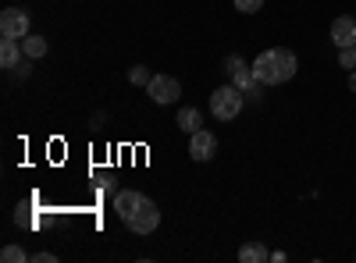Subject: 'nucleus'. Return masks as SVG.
<instances>
[{"label": "nucleus", "instance_id": "14", "mask_svg": "<svg viewBox=\"0 0 356 263\" xmlns=\"http://www.w3.org/2000/svg\"><path fill=\"white\" fill-rule=\"evenodd\" d=\"M150 78H154V75H150V71H146L143 65H136V68H129V82H132V85H150Z\"/></svg>", "mask_w": 356, "mask_h": 263}, {"label": "nucleus", "instance_id": "8", "mask_svg": "<svg viewBox=\"0 0 356 263\" xmlns=\"http://www.w3.org/2000/svg\"><path fill=\"white\" fill-rule=\"evenodd\" d=\"M22 46H18V40H0V65H4L8 71H15L18 65H22Z\"/></svg>", "mask_w": 356, "mask_h": 263}, {"label": "nucleus", "instance_id": "15", "mask_svg": "<svg viewBox=\"0 0 356 263\" xmlns=\"http://www.w3.org/2000/svg\"><path fill=\"white\" fill-rule=\"evenodd\" d=\"M264 8V0H235V11H243V15H257Z\"/></svg>", "mask_w": 356, "mask_h": 263}, {"label": "nucleus", "instance_id": "2", "mask_svg": "<svg viewBox=\"0 0 356 263\" xmlns=\"http://www.w3.org/2000/svg\"><path fill=\"white\" fill-rule=\"evenodd\" d=\"M257 82L260 85H282L296 75V68H300V61H296V53L285 50V46H271V50H264L257 53V61L250 65Z\"/></svg>", "mask_w": 356, "mask_h": 263}, {"label": "nucleus", "instance_id": "3", "mask_svg": "<svg viewBox=\"0 0 356 263\" xmlns=\"http://www.w3.org/2000/svg\"><path fill=\"white\" fill-rule=\"evenodd\" d=\"M243 90L239 85H221V90L211 93V114L218 121H232V118H239V110H243Z\"/></svg>", "mask_w": 356, "mask_h": 263}, {"label": "nucleus", "instance_id": "12", "mask_svg": "<svg viewBox=\"0 0 356 263\" xmlns=\"http://www.w3.org/2000/svg\"><path fill=\"white\" fill-rule=\"evenodd\" d=\"M232 85H239L243 93H250L253 85H257V75H253V68H239V71L232 75Z\"/></svg>", "mask_w": 356, "mask_h": 263}, {"label": "nucleus", "instance_id": "6", "mask_svg": "<svg viewBox=\"0 0 356 263\" xmlns=\"http://www.w3.org/2000/svg\"><path fill=\"white\" fill-rule=\"evenodd\" d=\"M214 153H218V135H214V132L200 128V132L189 135V157H193V160L203 164V160H211Z\"/></svg>", "mask_w": 356, "mask_h": 263}, {"label": "nucleus", "instance_id": "11", "mask_svg": "<svg viewBox=\"0 0 356 263\" xmlns=\"http://www.w3.org/2000/svg\"><path fill=\"white\" fill-rule=\"evenodd\" d=\"M239 260H243V263H264V260H271V253H267L260 242H246V246L239 249Z\"/></svg>", "mask_w": 356, "mask_h": 263}, {"label": "nucleus", "instance_id": "18", "mask_svg": "<svg viewBox=\"0 0 356 263\" xmlns=\"http://www.w3.org/2000/svg\"><path fill=\"white\" fill-rule=\"evenodd\" d=\"M349 90H353V93H356V71H353V75H349Z\"/></svg>", "mask_w": 356, "mask_h": 263}, {"label": "nucleus", "instance_id": "9", "mask_svg": "<svg viewBox=\"0 0 356 263\" xmlns=\"http://www.w3.org/2000/svg\"><path fill=\"white\" fill-rule=\"evenodd\" d=\"M200 125H203V118H200V110L196 107H182V110H178V128H182V132H200Z\"/></svg>", "mask_w": 356, "mask_h": 263}, {"label": "nucleus", "instance_id": "7", "mask_svg": "<svg viewBox=\"0 0 356 263\" xmlns=\"http://www.w3.org/2000/svg\"><path fill=\"white\" fill-rule=\"evenodd\" d=\"M332 40H335L339 50L342 46H356V18L353 15H342V18L332 22Z\"/></svg>", "mask_w": 356, "mask_h": 263}, {"label": "nucleus", "instance_id": "17", "mask_svg": "<svg viewBox=\"0 0 356 263\" xmlns=\"http://www.w3.org/2000/svg\"><path fill=\"white\" fill-rule=\"evenodd\" d=\"M239 68H246V61H243L239 53H228V57H225V71H228V75H235Z\"/></svg>", "mask_w": 356, "mask_h": 263}, {"label": "nucleus", "instance_id": "5", "mask_svg": "<svg viewBox=\"0 0 356 263\" xmlns=\"http://www.w3.org/2000/svg\"><path fill=\"white\" fill-rule=\"evenodd\" d=\"M146 93H150L154 103L168 107V103H178V96H182V82L171 78V75H154L150 85H146Z\"/></svg>", "mask_w": 356, "mask_h": 263}, {"label": "nucleus", "instance_id": "1", "mask_svg": "<svg viewBox=\"0 0 356 263\" xmlns=\"http://www.w3.org/2000/svg\"><path fill=\"white\" fill-rule=\"evenodd\" d=\"M114 210L118 217H122L136 235H154L157 224H161V210H157V203L150 196H143L136 189H125V192H118L114 196Z\"/></svg>", "mask_w": 356, "mask_h": 263}, {"label": "nucleus", "instance_id": "13", "mask_svg": "<svg viewBox=\"0 0 356 263\" xmlns=\"http://www.w3.org/2000/svg\"><path fill=\"white\" fill-rule=\"evenodd\" d=\"M0 260H4V263H25L29 253L22 246H4V249H0Z\"/></svg>", "mask_w": 356, "mask_h": 263}, {"label": "nucleus", "instance_id": "16", "mask_svg": "<svg viewBox=\"0 0 356 263\" xmlns=\"http://www.w3.org/2000/svg\"><path fill=\"white\" fill-rule=\"evenodd\" d=\"M339 65L342 68H356V46H342L339 50Z\"/></svg>", "mask_w": 356, "mask_h": 263}, {"label": "nucleus", "instance_id": "4", "mask_svg": "<svg viewBox=\"0 0 356 263\" xmlns=\"http://www.w3.org/2000/svg\"><path fill=\"white\" fill-rule=\"evenodd\" d=\"M29 33H33V22H29V15H25L22 8H4V15H0V36L22 43Z\"/></svg>", "mask_w": 356, "mask_h": 263}, {"label": "nucleus", "instance_id": "10", "mask_svg": "<svg viewBox=\"0 0 356 263\" xmlns=\"http://www.w3.org/2000/svg\"><path fill=\"white\" fill-rule=\"evenodd\" d=\"M22 50H25V57H29V61H40V57L47 53V40H43V36H33V33H29V36L22 40Z\"/></svg>", "mask_w": 356, "mask_h": 263}]
</instances>
